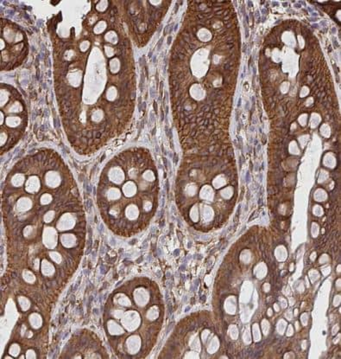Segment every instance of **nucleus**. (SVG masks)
I'll return each instance as SVG.
<instances>
[{"label": "nucleus", "instance_id": "obj_1", "mask_svg": "<svg viewBox=\"0 0 341 359\" xmlns=\"http://www.w3.org/2000/svg\"><path fill=\"white\" fill-rule=\"evenodd\" d=\"M6 270L3 280L60 291L86 246L87 220L73 174L57 151L18 161L2 184Z\"/></svg>", "mask_w": 341, "mask_h": 359}, {"label": "nucleus", "instance_id": "obj_2", "mask_svg": "<svg viewBox=\"0 0 341 359\" xmlns=\"http://www.w3.org/2000/svg\"><path fill=\"white\" fill-rule=\"evenodd\" d=\"M67 38L55 34V93L68 142L96 153L129 131L134 114V65L118 2L92 3Z\"/></svg>", "mask_w": 341, "mask_h": 359}, {"label": "nucleus", "instance_id": "obj_3", "mask_svg": "<svg viewBox=\"0 0 341 359\" xmlns=\"http://www.w3.org/2000/svg\"><path fill=\"white\" fill-rule=\"evenodd\" d=\"M153 162L149 151L132 147L109 161L99 177L97 203L114 234L131 238L147 226L155 208Z\"/></svg>", "mask_w": 341, "mask_h": 359}, {"label": "nucleus", "instance_id": "obj_4", "mask_svg": "<svg viewBox=\"0 0 341 359\" xmlns=\"http://www.w3.org/2000/svg\"><path fill=\"white\" fill-rule=\"evenodd\" d=\"M28 125V111L25 99L16 88L1 84V154L7 153L24 136Z\"/></svg>", "mask_w": 341, "mask_h": 359}]
</instances>
